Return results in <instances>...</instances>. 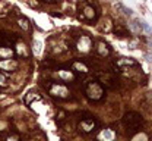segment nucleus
<instances>
[{"label":"nucleus","mask_w":152,"mask_h":141,"mask_svg":"<svg viewBox=\"0 0 152 141\" xmlns=\"http://www.w3.org/2000/svg\"><path fill=\"white\" fill-rule=\"evenodd\" d=\"M0 68H4V69H9V71H15L16 62L13 59H4L3 62H0Z\"/></svg>","instance_id":"obj_12"},{"label":"nucleus","mask_w":152,"mask_h":141,"mask_svg":"<svg viewBox=\"0 0 152 141\" xmlns=\"http://www.w3.org/2000/svg\"><path fill=\"white\" fill-rule=\"evenodd\" d=\"M18 25L23 30V31H28V30H29V19L25 18V16H19L18 18Z\"/></svg>","instance_id":"obj_14"},{"label":"nucleus","mask_w":152,"mask_h":141,"mask_svg":"<svg viewBox=\"0 0 152 141\" xmlns=\"http://www.w3.org/2000/svg\"><path fill=\"white\" fill-rule=\"evenodd\" d=\"M4 141H19V138L16 135H10V137H7V140H4Z\"/></svg>","instance_id":"obj_21"},{"label":"nucleus","mask_w":152,"mask_h":141,"mask_svg":"<svg viewBox=\"0 0 152 141\" xmlns=\"http://www.w3.org/2000/svg\"><path fill=\"white\" fill-rule=\"evenodd\" d=\"M96 52H98V55H99L101 58H108L110 53H111V49L108 47V44H107L105 41L99 40L98 44H96Z\"/></svg>","instance_id":"obj_8"},{"label":"nucleus","mask_w":152,"mask_h":141,"mask_svg":"<svg viewBox=\"0 0 152 141\" xmlns=\"http://www.w3.org/2000/svg\"><path fill=\"white\" fill-rule=\"evenodd\" d=\"M83 93H85L86 99L91 101L104 100V97H105V87L99 81H89L83 87Z\"/></svg>","instance_id":"obj_1"},{"label":"nucleus","mask_w":152,"mask_h":141,"mask_svg":"<svg viewBox=\"0 0 152 141\" xmlns=\"http://www.w3.org/2000/svg\"><path fill=\"white\" fill-rule=\"evenodd\" d=\"M6 84H7V78H6V77H4V75L0 72V87H4Z\"/></svg>","instance_id":"obj_20"},{"label":"nucleus","mask_w":152,"mask_h":141,"mask_svg":"<svg viewBox=\"0 0 152 141\" xmlns=\"http://www.w3.org/2000/svg\"><path fill=\"white\" fill-rule=\"evenodd\" d=\"M115 65H117V66H123V68H126V66H134V65H136V61H134V59H130V58H120L118 61L115 62Z\"/></svg>","instance_id":"obj_10"},{"label":"nucleus","mask_w":152,"mask_h":141,"mask_svg":"<svg viewBox=\"0 0 152 141\" xmlns=\"http://www.w3.org/2000/svg\"><path fill=\"white\" fill-rule=\"evenodd\" d=\"M13 50L10 49V47H7V46H1L0 47V56H6L7 59H10L12 56H13Z\"/></svg>","instance_id":"obj_13"},{"label":"nucleus","mask_w":152,"mask_h":141,"mask_svg":"<svg viewBox=\"0 0 152 141\" xmlns=\"http://www.w3.org/2000/svg\"><path fill=\"white\" fill-rule=\"evenodd\" d=\"M117 7H118L120 10H123V12H124V15H127V16H132V10H130L129 7H126L124 4H121V3H118V4H117Z\"/></svg>","instance_id":"obj_17"},{"label":"nucleus","mask_w":152,"mask_h":141,"mask_svg":"<svg viewBox=\"0 0 152 141\" xmlns=\"http://www.w3.org/2000/svg\"><path fill=\"white\" fill-rule=\"evenodd\" d=\"M133 141H148V135H145L143 132H137V134L134 135Z\"/></svg>","instance_id":"obj_18"},{"label":"nucleus","mask_w":152,"mask_h":141,"mask_svg":"<svg viewBox=\"0 0 152 141\" xmlns=\"http://www.w3.org/2000/svg\"><path fill=\"white\" fill-rule=\"evenodd\" d=\"M92 47V41L88 35H79V38L76 40V50L80 53H88L91 52Z\"/></svg>","instance_id":"obj_5"},{"label":"nucleus","mask_w":152,"mask_h":141,"mask_svg":"<svg viewBox=\"0 0 152 141\" xmlns=\"http://www.w3.org/2000/svg\"><path fill=\"white\" fill-rule=\"evenodd\" d=\"M96 138H98V141H114L115 132H114V129H111V128H105V129H102L98 134Z\"/></svg>","instance_id":"obj_7"},{"label":"nucleus","mask_w":152,"mask_h":141,"mask_svg":"<svg viewBox=\"0 0 152 141\" xmlns=\"http://www.w3.org/2000/svg\"><path fill=\"white\" fill-rule=\"evenodd\" d=\"M72 71H75L76 74H88L89 72V68H88V65L85 63V62L82 61H76L73 65H72Z\"/></svg>","instance_id":"obj_9"},{"label":"nucleus","mask_w":152,"mask_h":141,"mask_svg":"<svg viewBox=\"0 0 152 141\" xmlns=\"http://www.w3.org/2000/svg\"><path fill=\"white\" fill-rule=\"evenodd\" d=\"M58 77L64 81H73L75 80V74L73 71H64V69H60L58 71Z\"/></svg>","instance_id":"obj_11"},{"label":"nucleus","mask_w":152,"mask_h":141,"mask_svg":"<svg viewBox=\"0 0 152 141\" xmlns=\"http://www.w3.org/2000/svg\"><path fill=\"white\" fill-rule=\"evenodd\" d=\"M32 94H34V93H28V96H26V99H25V103H31L34 99H37V100L41 99L39 96H32Z\"/></svg>","instance_id":"obj_19"},{"label":"nucleus","mask_w":152,"mask_h":141,"mask_svg":"<svg viewBox=\"0 0 152 141\" xmlns=\"http://www.w3.org/2000/svg\"><path fill=\"white\" fill-rule=\"evenodd\" d=\"M41 1V0H39ZM42 1H47V3H57L58 0H42Z\"/></svg>","instance_id":"obj_22"},{"label":"nucleus","mask_w":152,"mask_h":141,"mask_svg":"<svg viewBox=\"0 0 152 141\" xmlns=\"http://www.w3.org/2000/svg\"><path fill=\"white\" fill-rule=\"evenodd\" d=\"M77 126H79V129H80L82 132H85V134H91L95 128H96V121H95L94 118L85 116V118H82V119L79 121Z\"/></svg>","instance_id":"obj_4"},{"label":"nucleus","mask_w":152,"mask_h":141,"mask_svg":"<svg viewBox=\"0 0 152 141\" xmlns=\"http://www.w3.org/2000/svg\"><path fill=\"white\" fill-rule=\"evenodd\" d=\"M113 31H114V34H115V35H118V37H129V32H127L124 28L121 30V28H117V27H115Z\"/></svg>","instance_id":"obj_16"},{"label":"nucleus","mask_w":152,"mask_h":141,"mask_svg":"<svg viewBox=\"0 0 152 141\" xmlns=\"http://www.w3.org/2000/svg\"><path fill=\"white\" fill-rule=\"evenodd\" d=\"M136 22H137V25H139V28H140L142 31H145V32H148V34H152V28L146 22H143L142 19H136Z\"/></svg>","instance_id":"obj_15"},{"label":"nucleus","mask_w":152,"mask_h":141,"mask_svg":"<svg viewBox=\"0 0 152 141\" xmlns=\"http://www.w3.org/2000/svg\"><path fill=\"white\" fill-rule=\"evenodd\" d=\"M124 123H126V126H127L129 129L137 132V131L140 129V126L143 125V119L140 118V115L130 112V113H127V115L124 116Z\"/></svg>","instance_id":"obj_3"},{"label":"nucleus","mask_w":152,"mask_h":141,"mask_svg":"<svg viewBox=\"0 0 152 141\" xmlns=\"http://www.w3.org/2000/svg\"><path fill=\"white\" fill-rule=\"evenodd\" d=\"M80 15H82L83 18H86L88 21H95L96 19V10L94 9V6H91V4L83 6V7L80 9Z\"/></svg>","instance_id":"obj_6"},{"label":"nucleus","mask_w":152,"mask_h":141,"mask_svg":"<svg viewBox=\"0 0 152 141\" xmlns=\"http://www.w3.org/2000/svg\"><path fill=\"white\" fill-rule=\"evenodd\" d=\"M48 94L54 99H69L70 97V91L64 84L60 82H54L48 87Z\"/></svg>","instance_id":"obj_2"}]
</instances>
